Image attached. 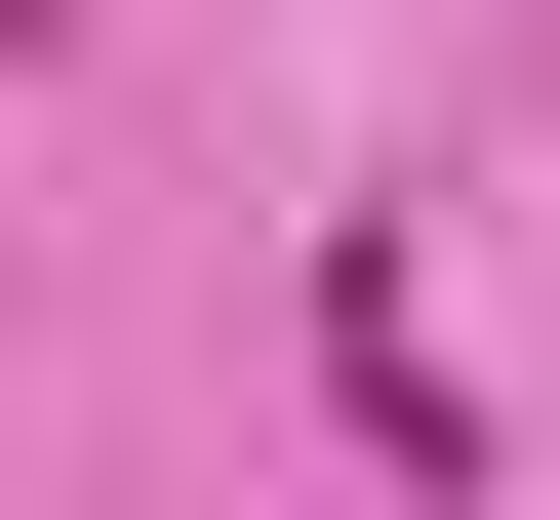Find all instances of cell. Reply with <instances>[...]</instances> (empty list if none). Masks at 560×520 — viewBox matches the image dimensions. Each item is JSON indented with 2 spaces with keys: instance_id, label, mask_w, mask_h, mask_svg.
<instances>
[{
  "instance_id": "1",
  "label": "cell",
  "mask_w": 560,
  "mask_h": 520,
  "mask_svg": "<svg viewBox=\"0 0 560 520\" xmlns=\"http://www.w3.org/2000/svg\"><path fill=\"white\" fill-rule=\"evenodd\" d=\"M0 41H40V0H0Z\"/></svg>"
}]
</instances>
